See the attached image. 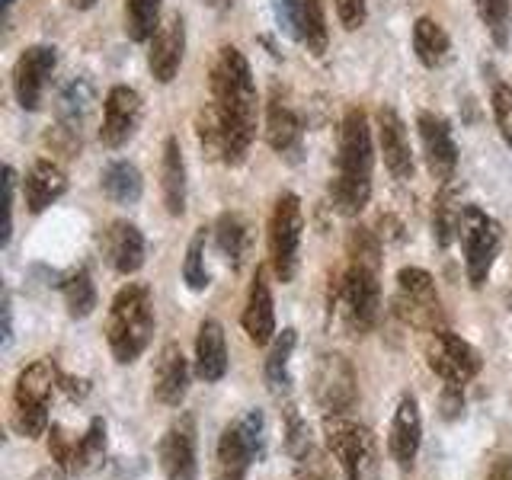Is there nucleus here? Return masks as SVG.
Listing matches in <instances>:
<instances>
[{"instance_id": "37998d69", "label": "nucleus", "mask_w": 512, "mask_h": 480, "mask_svg": "<svg viewBox=\"0 0 512 480\" xmlns=\"http://www.w3.org/2000/svg\"><path fill=\"white\" fill-rule=\"evenodd\" d=\"M29 480H68V474H64L61 464H48V468L36 471V474H32Z\"/></svg>"}, {"instance_id": "c85d7f7f", "label": "nucleus", "mask_w": 512, "mask_h": 480, "mask_svg": "<svg viewBox=\"0 0 512 480\" xmlns=\"http://www.w3.org/2000/svg\"><path fill=\"white\" fill-rule=\"evenodd\" d=\"M141 173L135 164H128V160H112V164L103 170V192L109 202L116 205H135L141 199Z\"/></svg>"}, {"instance_id": "c9c22d12", "label": "nucleus", "mask_w": 512, "mask_h": 480, "mask_svg": "<svg viewBox=\"0 0 512 480\" xmlns=\"http://www.w3.org/2000/svg\"><path fill=\"white\" fill-rule=\"evenodd\" d=\"M477 13H480V20H484L487 32H490V39L506 48L509 45V23H512V4L509 0H477Z\"/></svg>"}, {"instance_id": "9b49d317", "label": "nucleus", "mask_w": 512, "mask_h": 480, "mask_svg": "<svg viewBox=\"0 0 512 480\" xmlns=\"http://www.w3.org/2000/svg\"><path fill=\"white\" fill-rule=\"evenodd\" d=\"M426 365L436 372L445 384H468L480 375V352L468 343L461 340L458 333L452 330H432L426 333Z\"/></svg>"}, {"instance_id": "423d86ee", "label": "nucleus", "mask_w": 512, "mask_h": 480, "mask_svg": "<svg viewBox=\"0 0 512 480\" xmlns=\"http://www.w3.org/2000/svg\"><path fill=\"white\" fill-rule=\"evenodd\" d=\"M266 445V420L260 410L244 413L240 420L228 423L215 448V480H247V471L256 458H263Z\"/></svg>"}, {"instance_id": "f3484780", "label": "nucleus", "mask_w": 512, "mask_h": 480, "mask_svg": "<svg viewBox=\"0 0 512 480\" xmlns=\"http://www.w3.org/2000/svg\"><path fill=\"white\" fill-rule=\"evenodd\" d=\"M423 445V416H420V404H416L413 394L400 397V404L394 410L391 420V432H388V452L394 458V464L400 471H410L416 455H420Z\"/></svg>"}, {"instance_id": "7c9ffc66", "label": "nucleus", "mask_w": 512, "mask_h": 480, "mask_svg": "<svg viewBox=\"0 0 512 480\" xmlns=\"http://www.w3.org/2000/svg\"><path fill=\"white\" fill-rule=\"evenodd\" d=\"M461 212H464V205H458L452 183L442 186L436 208H432V237H436L439 247H452V240L458 237V228H461Z\"/></svg>"}, {"instance_id": "4be33fe9", "label": "nucleus", "mask_w": 512, "mask_h": 480, "mask_svg": "<svg viewBox=\"0 0 512 480\" xmlns=\"http://www.w3.org/2000/svg\"><path fill=\"white\" fill-rule=\"evenodd\" d=\"M189 394V359L180 343H167L154 365V397L164 407H180Z\"/></svg>"}, {"instance_id": "cd10ccee", "label": "nucleus", "mask_w": 512, "mask_h": 480, "mask_svg": "<svg viewBox=\"0 0 512 480\" xmlns=\"http://www.w3.org/2000/svg\"><path fill=\"white\" fill-rule=\"evenodd\" d=\"M413 52L423 68H442L448 52H452V39H448V32L436 20L420 16L413 23Z\"/></svg>"}, {"instance_id": "aec40b11", "label": "nucleus", "mask_w": 512, "mask_h": 480, "mask_svg": "<svg viewBox=\"0 0 512 480\" xmlns=\"http://www.w3.org/2000/svg\"><path fill=\"white\" fill-rule=\"evenodd\" d=\"M100 247L119 276H135L144 266V234L132 221H112L100 237Z\"/></svg>"}, {"instance_id": "393cba45", "label": "nucleus", "mask_w": 512, "mask_h": 480, "mask_svg": "<svg viewBox=\"0 0 512 480\" xmlns=\"http://www.w3.org/2000/svg\"><path fill=\"white\" fill-rule=\"evenodd\" d=\"M196 375L205 384H218L228 375V340L218 320H202L196 333Z\"/></svg>"}, {"instance_id": "72a5a7b5", "label": "nucleus", "mask_w": 512, "mask_h": 480, "mask_svg": "<svg viewBox=\"0 0 512 480\" xmlns=\"http://www.w3.org/2000/svg\"><path fill=\"white\" fill-rule=\"evenodd\" d=\"M215 240H218V250L228 256V260L237 266L240 260H244V253H247V224L240 215L234 212H224L218 221H215Z\"/></svg>"}, {"instance_id": "bb28decb", "label": "nucleus", "mask_w": 512, "mask_h": 480, "mask_svg": "<svg viewBox=\"0 0 512 480\" xmlns=\"http://www.w3.org/2000/svg\"><path fill=\"white\" fill-rule=\"evenodd\" d=\"M266 141L276 154H292L301 148V119L285 96H279V90L269 96L266 106Z\"/></svg>"}, {"instance_id": "473e14b6", "label": "nucleus", "mask_w": 512, "mask_h": 480, "mask_svg": "<svg viewBox=\"0 0 512 480\" xmlns=\"http://www.w3.org/2000/svg\"><path fill=\"white\" fill-rule=\"evenodd\" d=\"M64 295V308H68V317L74 320H84L93 314L96 308V285H93V276L87 269H77L68 276V282H64L61 288Z\"/></svg>"}, {"instance_id": "4468645a", "label": "nucleus", "mask_w": 512, "mask_h": 480, "mask_svg": "<svg viewBox=\"0 0 512 480\" xmlns=\"http://www.w3.org/2000/svg\"><path fill=\"white\" fill-rule=\"evenodd\" d=\"M416 128H420V141H423V154H426V167L432 173V180L439 186H448L455 180L458 170V144L452 138V125H448L436 112H420L416 116Z\"/></svg>"}, {"instance_id": "a211bd4d", "label": "nucleus", "mask_w": 512, "mask_h": 480, "mask_svg": "<svg viewBox=\"0 0 512 480\" xmlns=\"http://www.w3.org/2000/svg\"><path fill=\"white\" fill-rule=\"evenodd\" d=\"M378 148L384 157V167H388L394 180H413V148L407 138V125L397 116L394 106L378 109Z\"/></svg>"}, {"instance_id": "2eb2a0df", "label": "nucleus", "mask_w": 512, "mask_h": 480, "mask_svg": "<svg viewBox=\"0 0 512 480\" xmlns=\"http://www.w3.org/2000/svg\"><path fill=\"white\" fill-rule=\"evenodd\" d=\"M141 125V96L138 90L132 87H112L106 93V103H103V128H100V138L106 148H122V144H128L135 138Z\"/></svg>"}, {"instance_id": "20e7f679", "label": "nucleus", "mask_w": 512, "mask_h": 480, "mask_svg": "<svg viewBox=\"0 0 512 480\" xmlns=\"http://www.w3.org/2000/svg\"><path fill=\"white\" fill-rule=\"evenodd\" d=\"M154 336V301L151 288L132 282L112 298V308L106 317V343L112 359L119 365H132L141 359V352L148 349Z\"/></svg>"}, {"instance_id": "6ab92c4d", "label": "nucleus", "mask_w": 512, "mask_h": 480, "mask_svg": "<svg viewBox=\"0 0 512 480\" xmlns=\"http://www.w3.org/2000/svg\"><path fill=\"white\" fill-rule=\"evenodd\" d=\"M186 52V23L183 16H167L151 36V52H148V68L157 84H170L180 74Z\"/></svg>"}, {"instance_id": "a19ab883", "label": "nucleus", "mask_w": 512, "mask_h": 480, "mask_svg": "<svg viewBox=\"0 0 512 480\" xmlns=\"http://www.w3.org/2000/svg\"><path fill=\"white\" fill-rule=\"evenodd\" d=\"M461 413H464L461 384H445V391H442V416H445V420H458Z\"/></svg>"}, {"instance_id": "6e6552de", "label": "nucleus", "mask_w": 512, "mask_h": 480, "mask_svg": "<svg viewBox=\"0 0 512 480\" xmlns=\"http://www.w3.org/2000/svg\"><path fill=\"white\" fill-rule=\"evenodd\" d=\"M458 240H461V250H464V269H468V282L474 288H480V285L487 282L490 269L496 263V253H500V244H503L500 221L490 218L484 208L464 205Z\"/></svg>"}, {"instance_id": "dca6fc26", "label": "nucleus", "mask_w": 512, "mask_h": 480, "mask_svg": "<svg viewBox=\"0 0 512 480\" xmlns=\"http://www.w3.org/2000/svg\"><path fill=\"white\" fill-rule=\"evenodd\" d=\"M285 445L295 461V480H333V468L324 448L311 439L308 423L292 407H288V423H285Z\"/></svg>"}, {"instance_id": "39448f33", "label": "nucleus", "mask_w": 512, "mask_h": 480, "mask_svg": "<svg viewBox=\"0 0 512 480\" xmlns=\"http://www.w3.org/2000/svg\"><path fill=\"white\" fill-rule=\"evenodd\" d=\"M324 442L346 480H381L378 439L368 426L346 416H324Z\"/></svg>"}, {"instance_id": "0eeeda50", "label": "nucleus", "mask_w": 512, "mask_h": 480, "mask_svg": "<svg viewBox=\"0 0 512 480\" xmlns=\"http://www.w3.org/2000/svg\"><path fill=\"white\" fill-rule=\"evenodd\" d=\"M397 317L420 333H432L445 327L442 298L436 292V282L420 266H404L397 272V298H394Z\"/></svg>"}, {"instance_id": "2f4dec72", "label": "nucleus", "mask_w": 512, "mask_h": 480, "mask_svg": "<svg viewBox=\"0 0 512 480\" xmlns=\"http://www.w3.org/2000/svg\"><path fill=\"white\" fill-rule=\"evenodd\" d=\"M164 0H125V32L132 42H148L160 26Z\"/></svg>"}, {"instance_id": "e433bc0d", "label": "nucleus", "mask_w": 512, "mask_h": 480, "mask_svg": "<svg viewBox=\"0 0 512 480\" xmlns=\"http://www.w3.org/2000/svg\"><path fill=\"white\" fill-rule=\"evenodd\" d=\"M205 240H208V231L199 228L196 237L189 240V250H186L183 279L192 292H205V288L212 285V276H208V269H205Z\"/></svg>"}, {"instance_id": "4c0bfd02", "label": "nucleus", "mask_w": 512, "mask_h": 480, "mask_svg": "<svg viewBox=\"0 0 512 480\" xmlns=\"http://www.w3.org/2000/svg\"><path fill=\"white\" fill-rule=\"evenodd\" d=\"M106 452V420H90V429L80 436V455H77V474H84L87 468H93L96 461Z\"/></svg>"}, {"instance_id": "58836bf2", "label": "nucleus", "mask_w": 512, "mask_h": 480, "mask_svg": "<svg viewBox=\"0 0 512 480\" xmlns=\"http://www.w3.org/2000/svg\"><path fill=\"white\" fill-rule=\"evenodd\" d=\"M493 119H496V128H500L503 141L512 148V87L509 84L493 87Z\"/></svg>"}, {"instance_id": "f03ea898", "label": "nucleus", "mask_w": 512, "mask_h": 480, "mask_svg": "<svg viewBox=\"0 0 512 480\" xmlns=\"http://www.w3.org/2000/svg\"><path fill=\"white\" fill-rule=\"evenodd\" d=\"M349 266L336 282V304L349 333L365 336L381 311V240L368 228H352L346 237Z\"/></svg>"}, {"instance_id": "c03bdc74", "label": "nucleus", "mask_w": 512, "mask_h": 480, "mask_svg": "<svg viewBox=\"0 0 512 480\" xmlns=\"http://www.w3.org/2000/svg\"><path fill=\"white\" fill-rule=\"evenodd\" d=\"M74 7H93V0H74Z\"/></svg>"}, {"instance_id": "7ed1b4c3", "label": "nucleus", "mask_w": 512, "mask_h": 480, "mask_svg": "<svg viewBox=\"0 0 512 480\" xmlns=\"http://www.w3.org/2000/svg\"><path fill=\"white\" fill-rule=\"evenodd\" d=\"M372 173H375V148L372 125L365 109H346L340 125V154H336V180L330 186L333 208L346 218H356L372 199Z\"/></svg>"}, {"instance_id": "5701e85b", "label": "nucleus", "mask_w": 512, "mask_h": 480, "mask_svg": "<svg viewBox=\"0 0 512 480\" xmlns=\"http://www.w3.org/2000/svg\"><path fill=\"white\" fill-rule=\"evenodd\" d=\"M58 384H61V375H58L55 362L39 359V362L26 365L13 388V410H45L48 413V400H52Z\"/></svg>"}, {"instance_id": "a18cd8bd", "label": "nucleus", "mask_w": 512, "mask_h": 480, "mask_svg": "<svg viewBox=\"0 0 512 480\" xmlns=\"http://www.w3.org/2000/svg\"><path fill=\"white\" fill-rule=\"evenodd\" d=\"M10 4H13V0H4V7H10Z\"/></svg>"}, {"instance_id": "9d476101", "label": "nucleus", "mask_w": 512, "mask_h": 480, "mask_svg": "<svg viewBox=\"0 0 512 480\" xmlns=\"http://www.w3.org/2000/svg\"><path fill=\"white\" fill-rule=\"evenodd\" d=\"M311 394L324 416H346L359 400V378L352 362L340 352L320 356L311 375Z\"/></svg>"}, {"instance_id": "ddd939ff", "label": "nucleus", "mask_w": 512, "mask_h": 480, "mask_svg": "<svg viewBox=\"0 0 512 480\" xmlns=\"http://www.w3.org/2000/svg\"><path fill=\"white\" fill-rule=\"evenodd\" d=\"M55 64H58V55L52 45H29L26 52L16 58L13 93H16V103L26 112H36L42 106L45 84H48V77H52Z\"/></svg>"}, {"instance_id": "c756f323", "label": "nucleus", "mask_w": 512, "mask_h": 480, "mask_svg": "<svg viewBox=\"0 0 512 480\" xmlns=\"http://www.w3.org/2000/svg\"><path fill=\"white\" fill-rule=\"evenodd\" d=\"M298 343V330H282L276 340H272V349L266 356V384L272 394H285L288 384H292V375H288V365H292V352Z\"/></svg>"}, {"instance_id": "b1692460", "label": "nucleus", "mask_w": 512, "mask_h": 480, "mask_svg": "<svg viewBox=\"0 0 512 480\" xmlns=\"http://www.w3.org/2000/svg\"><path fill=\"white\" fill-rule=\"evenodd\" d=\"M68 189V173H64L55 160L39 157L36 164L29 167L26 180H23V196H26V208L32 215H42L48 205L58 202Z\"/></svg>"}, {"instance_id": "ea45409f", "label": "nucleus", "mask_w": 512, "mask_h": 480, "mask_svg": "<svg viewBox=\"0 0 512 480\" xmlns=\"http://www.w3.org/2000/svg\"><path fill=\"white\" fill-rule=\"evenodd\" d=\"M333 4L346 29H359L365 23V0H333Z\"/></svg>"}, {"instance_id": "f257e3e1", "label": "nucleus", "mask_w": 512, "mask_h": 480, "mask_svg": "<svg viewBox=\"0 0 512 480\" xmlns=\"http://www.w3.org/2000/svg\"><path fill=\"white\" fill-rule=\"evenodd\" d=\"M208 84H212V103L208 106H212L221 132V160L234 167L247 157L256 138V103H260L253 71L247 58L240 55V48H218Z\"/></svg>"}, {"instance_id": "412c9836", "label": "nucleus", "mask_w": 512, "mask_h": 480, "mask_svg": "<svg viewBox=\"0 0 512 480\" xmlns=\"http://www.w3.org/2000/svg\"><path fill=\"white\" fill-rule=\"evenodd\" d=\"M240 324H244L250 343H256V346H266L272 336H276V304H272V288H269L263 266H256V276L250 285L244 314H240Z\"/></svg>"}, {"instance_id": "f8f14e48", "label": "nucleus", "mask_w": 512, "mask_h": 480, "mask_svg": "<svg viewBox=\"0 0 512 480\" xmlns=\"http://www.w3.org/2000/svg\"><path fill=\"white\" fill-rule=\"evenodd\" d=\"M157 461L167 480H196L199 477V429L196 416L183 413L157 442Z\"/></svg>"}, {"instance_id": "f704fd0d", "label": "nucleus", "mask_w": 512, "mask_h": 480, "mask_svg": "<svg viewBox=\"0 0 512 480\" xmlns=\"http://www.w3.org/2000/svg\"><path fill=\"white\" fill-rule=\"evenodd\" d=\"M90 103H93L90 87L84 84V80H74V84L61 93V103H58L61 125H68V128H74V132H80V125H84L87 112H90Z\"/></svg>"}, {"instance_id": "79ce46f5", "label": "nucleus", "mask_w": 512, "mask_h": 480, "mask_svg": "<svg viewBox=\"0 0 512 480\" xmlns=\"http://www.w3.org/2000/svg\"><path fill=\"white\" fill-rule=\"evenodd\" d=\"M484 480H512V455L500 452V455H493L490 461V468H487V477Z\"/></svg>"}, {"instance_id": "a878e982", "label": "nucleus", "mask_w": 512, "mask_h": 480, "mask_svg": "<svg viewBox=\"0 0 512 480\" xmlns=\"http://www.w3.org/2000/svg\"><path fill=\"white\" fill-rule=\"evenodd\" d=\"M160 192H164V205L173 218L186 215V160L180 138L170 135L164 141V157H160Z\"/></svg>"}, {"instance_id": "1a4fd4ad", "label": "nucleus", "mask_w": 512, "mask_h": 480, "mask_svg": "<svg viewBox=\"0 0 512 480\" xmlns=\"http://www.w3.org/2000/svg\"><path fill=\"white\" fill-rule=\"evenodd\" d=\"M304 231L301 199L295 192H282L269 215V260L279 282H292L298 272V247Z\"/></svg>"}]
</instances>
